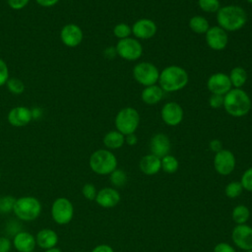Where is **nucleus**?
I'll return each instance as SVG.
<instances>
[{
    "label": "nucleus",
    "instance_id": "obj_1",
    "mask_svg": "<svg viewBox=\"0 0 252 252\" xmlns=\"http://www.w3.org/2000/svg\"><path fill=\"white\" fill-rule=\"evenodd\" d=\"M216 14L218 26L226 32L241 30L248 21L246 11L238 5L230 4L222 6Z\"/></svg>",
    "mask_w": 252,
    "mask_h": 252
},
{
    "label": "nucleus",
    "instance_id": "obj_2",
    "mask_svg": "<svg viewBox=\"0 0 252 252\" xmlns=\"http://www.w3.org/2000/svg\"><path fill=\"white\" fill-rule=\"evenodd\" d=\"M189 81L187 71L178 65H169L159 72L158 86L164 93H175L184 89Z\"/></svg>",
    "mask_w": 252,
    "mask_h": 252
},
{
    "label": "nucleus",
    "instance_id": "obj_3",
    "mask_svg": "<svg viewBox=\"0 0 252 252\" xmlns=\"http://www.w3.org/2000/svg\"><path fill=\"white\" fill-rule=\"evenodd\" d=\"M222 107L228 115L238 118L249 113L252 107V101L244 90L232 88L223 95Z\"/></svg>",
    "mask_w": 252,
    "mask_h": 252
},
{
    "label": "nucleus",
    "instance_id": "obj_4",
    "mask_svg": "<svg viewBox=\"0 0 252 252\" xmlns=\"http://www.w3.org/2000/svg\"><path fill=\"white\" fill-rule=\"evenodd\" d=\"M90 167L98 175L110 174L117 167V158L109 150L99 149L90 157Z\"/></svg>",
    "mask_w": 252,
    "mask_h": 252
},
{
    "label": "nucleus",
    "instance_id": "obj_5",
    "mask_svg": "<svg viewBox=\"0 0 252 252\" xmlns=\"http://www.w3.org/2000/svg\"><path fill=\"white\" fill-rule=\"evenodd\" d=\"M115 128L124 136L135 133L140 124V114L132 106H126L120 109L114 119Z\"/></svg>",
    "mask_w": 252,
    "mask_h": 252
},
{
    "label": "nucleus",
    "instance_id": "obj_6",
    "mask_svg": "<svg viewBox=\"0 0 252 252\" xmlns=\"http://www.w3.org/2000/svg\"><path fill=\"white\" fill-rule=\"evenodd\" d=\"M13 212L19 220L32 221L40 215L41 204L35 197H21L16 199Z\"/></svg>",
    "mask_w": 252,
    "mask_h": 252
},
{
    "label": "nucleus",
    "instance_id": "obj_7",
    "mask_svg": "<svg viewBox=\"0 0 252 252\" xmlns=\"http://www.w3.org/2000/svg\"><path fill=\"white\" fill-rule=\"evenodd\" d=\"M132 74L135 81L143 87L158 84L159 78V70L158 67L155 64L146 61L137 63L133 68Z\"/></svg>",
    "mask_w": 252,
    "mask_h": 252
},
{
    "label": "nucleus",
    "instance_id": "obj_8",
    "mask_svg": "<svg viewBox=\"0 0 252 252\" xmlns=\"http://www.w3.org/2000/svg\"><path fill=\"white\" fill-rule=\"evenodd\" d=\"M117 55L126 61H136L143 54V46L135 37L119 39L115 45Z\"/></svg>",
    "mask_w": 252,
    "mask_h": 252
},
{
    "label": "nucleus",
    "instance_id": "obj_9",
    "mask_svg": "<svg viewBox=\"0 0 252 252\" xmlns=\"http://www.w3.org/2000/svg\"><path fill=\"white\" fill-rule=\"evenodd\" d=\"M74 216V207L71 201L65 197L57 198L51 206V217L58 224L69 223Z\"/></svg>",
    "mask_w": 252,
    "mask_h": 252
},
{
    "label": "nucleus",
    "instance_id": "obj_10",
    "mask_svg": "<svg viewBox=\"0 0 252 252\" xmlns=\"http://www.w3.org/2000/svg\"><path fill=\"white\" fill-rule=\"evenodd\" d=\"M235 164V157L231 151L222 149L215 154L214 167L220 175H229L234 170Z\"/></svg>",
    "mask_w": 252,
    "mask_h": 252
},
{
    "label": "nucleus",
    "instance_id": "obj_11",
    "mask_svg": "<svg viewBox=\"0 0 252 252\" xmlns=\"http://www.w3.org/2000/svg\"><path fill=\"white\" fill-rule=\"evenodd\" d=\"M160 117L167 126L179 125L184 117V110L182 106L175 101H168L164 103L160 109Z\"/></svg>",
    "mask_w": 252,
    "mask_h": 252
},
{
    "label": "nucleus",
    "instance_id": "obj_12",
    "mask_svg": "<svg viewBox=\"0 0 252 252\" xmlns=\"http://www.w3.org/2000/svg\"><path fill=\"white\" fill-rule=\"evenodd\" d=\"M205 40L211 49L220 51L223 50L228 43V34L220 27L213 26L210 27L205 33Z\"/></svg>",
    "mask_w": 252,
    "mask_h": 252
},
{
    "label": "nucleus",
    "instance_id": "obj_13",
    "mask_svg": "<svg viewBox=\"0 0 252 252\" xmlns=\"http://www.w3.org/2000/svg\"><path fill=\"white\" fill-rule=\"evenodd\" d=\"M132 34L138 40H147L154 37L157 33V24L148 18H142L137 20L132 26Z\"/></svg>",
    "mask_w": 252,
    "mask_h": 252
},
{
    "label": "nucleus",
    "instance_id": "obj_14",
    "mask_svg": "<svg viewBox=\"0 0 252 252\" xmlns=\"http://www.w3.org/2000/svg\"><path fill=\"white\" fill-rule=\"evenodd\" d=\"M207 89L211 94L224 95L232 89V86L227 74L217 72L208 78Z\"/></svg>",
    "mask_w": 252,
    "mask_h": 252
},
{
    "label": "nucleus",
    "instance_id": "obj_15",
    "mask_svg": "<svg viewBox=\"0 0 252 252\" xmlns=\"http://www.w3.org/2000/svg\"><path fill=\"white\" fill-rule=\"evenodd\" d=\"M233 243L240 249L247 251L252 249V227L246 223L236 224L231 232Z\"/></svg>",
    "mask_w": 252,
    "mask_h": 252
},
{
    "label": "nucleus",
    "instance_id": "obj_16",
    "mask_svg": "<svg viewBox=\"0 0 252 252\" xmlns=\"http://www.w3.org/2000/svg\"><path fill=\"white\" fill-rule=\"evenodd\" d=\"M60 38L66 46L76 47L83 40V31L75 24H68L62 28L60 32Z\"/></svg>",
    "mask_w": 252,
    "mask_h": 252
},
{
    "label": "nucleus",
    "instance_id": "obj_17",
    "mask_svg": "<svg viewBox=\"0 0 252 252\" xmlns=\"http://www.w3.org/2000/svg\"><path fill=\"white\" fill-rule=\"evenodd\" d=\"M171 149V143L167 135L163 133L155 134L150 141L151 154L158 157L159 158L168 155Z\"/></svg>",
    "mask_w": 252,
    "mask_h": 252
},
{
    "label": "nucleus",
    "instance_id": "obj_18",
    "mask_svg": "<svg viewBox=\"0 0 252 252\" xmlns=\"http://www.w3.org/2000/svg\"><path fill=\"white\" fill-rule=\"evenodd\" d=\"M94 201L97 203L98 206L102 208H113L119 203L120 194L114 188L104 187L97 192Z\"/></svg>",
    "mask_w": 252,
    "mask_h": 252
},
{
    "label": "nucleus",
    "instance_id": "obj_19",
    "mask_svg": "<svg viewBox=\"0 0 252 252\" xmlns=\"http://www.w3.org/2000/svg\"><path fill=\"white\" fill-rule=\"evenodd\" d=\"M32 119V110L26 106H16L12 108L8 114L9 123L15 127L26 126Z\"/></svg>",
    "mask_w": 252,
    "mask_h": 252
},
{
    "label": "nucleus",
    "instance_id": "obj_20",
    "mask_svg": "<svg viewBox=\"0 0 252 252\" xmlns=\"http://www.w3.org/2000/svg\"><path fill=\"white\" fill-rule=\"evenodd\" d=\"M35 244V237L28 231H19L13 239V245L19 252H32Z\"/></svg>",
    "mask_w": 252,
    "mask_h": 252
},
{
    "label": "nucleus",
    "instance_id": "obj_21",
    "mask_svg": "<svg viewBox=\"0 0 252 252\" xmlns=\"http://www.w3.org/2000/svg\"><path fill=\"white\" fill-rule=\"evenodd\" d=\"M140 170L146 175H155L161 169L160 158L153 154L144 156L139 161Z\"/></svg>",
    "mask_w": 252,
    "mask_h": 252
},
{
    "label": "nucleus",
    "instance_id": "obj_22",
    "mask_svg": "<svg viewBox=\"0 0 252 252\" xmlns=\"http://www.w3.org/2000/svg\"><path fill=\"white\" fill-rule=\"evenodd\" d=\"M164 95V92L158 85H152L148 87H144L141 93V99L144 103L148 105H154L158 103Z\"/></svg>",
    "mask_w": 252,
    "mask_h": 252
},
{
    "label": "nucleus",
    "instance_id": "obj_23",
    "mask_svg": "<svg viewBox=\"0 0 252 252\" xmlns=\"http://www.w3.org/2000/svg\"><path fill=\"white\" fill-rule=\"evenodd\" d=\"M36 244L43 249H50L56 246L58 242L57 233L50 228H43L39 230L35 236Z\"/></svg>",
    "mask_w": 252,
    "mask_h": 252
},
{
    "label": "nucleus",
    "instance_id": "obj_24",
    "mask_svg": "<svg viewBox=\"0 0 252 252\" xmlns=\"http://www.w3.org/2000/svg\"><path fill=\"white\" fill-rule=\"evenodd\" d=\"M102 142L107 149L117 150L125 144V136L117 130H111L104 135Z\"/></svg>",
    "mask_w": 252,
    "mask_h": 252
},
{
    "label": "nucleus",
    "instance_id": "obj_25",
    "mask_svg": "<svg viewBox=\"0 0 252 252\" xmlns=\"http://www.w3.org/2000/svg\"><path fill=\"white\" fill-rule=\"evenodd\" d=\"M228 77H229L232 88L242 89V87L247 82L248 74H247V71L243 67L235 66L230 70Z\"/></svg>",
    "mask_w": 252,
    "mask_h": 252
},
{
    "label": "nucleus",
    "instance_id": "obj_26",
    "mask_svg": "<svg viewBox=\"0 0 252 252\" xmlns=\"http://www.w3.org/2000/svg\"><path fill=\"white\" fill-rule=\"evenodd\" d=\"M188 25L190 30L193 32L198 34H205L210 28L209 21L204 16H201V15H196L191 17Z\"/></svg>",
    "mask_w": 252,
    "mask_h": 252
},
{
    "label": "nucleus",
    "instance_id": "obj_27",
    "mask_svg": "<svg viewBox=\"0 0 252 252\" xmlns=\"http://www.w3.org/2000/svg\"><path fill=\"white\" fill-rule=\"evenodd\" d=\"M231 217L236 224H244L250 217V211L245 205H238L233 208Z\"/></svg>",
    "mask_w": 252,
    "mask_h": 252
},
{
    "label": "nucleus",
    "instance_id": "obj_28",
    "mask_svg": "<svg viewBox=\"0 0 252 252\" xmlns=\"http://www.w3.org/2000/svg\"><path fill=\"white\" fill-rule=\"evenodd\" d=\"M160 162H161V169L165 172V173H169L172 174L175 171H177L179 163L177 158L172 156V155H166L163 158H160Z\"/></svg>",
    "mask_w": 252,
    "mask_h": 252
},
{
    "label": "nucleus",
    "instance_id": "obj_29",
    "mask_svg": "<svg viewBox=\"0 0 252 252\" xmlns=\"http://www.w3.org/2000/svg\"><path fill=\"white\" fill-rule=\"evenodd\" d=\"M110 183L114 187H123L127 182V174L122 169H115L109 174Z\"/></svg>",
    "mask_w": 252,
    "mask_h": 252
},
{
    "label": "nucleus",
    "instance_id": "obj_30",
    "mask_svg": "<svg viewBox=\"0 0 252 252\" xmlns=\"http://www.w3.org/2000/svg\"><path fill=\"white\" fill-rule=\"evenodd\" d=\"M199 8L206 13H217L220 8V0H198Z\"/></svg>",
    "mask_w": 252,
    "mask_h": 252
},
{
    "label": "nucleus",
    "instance_id": "obj_31",
    "mask_svg": "<svg viewBox=\"0 0 252 252\" xmlns=\"http://www.w3.org/2000/svg\"><path fill=\"white\" fill-rule=\"evenodd\" d=\"M113 34L118 39H124L127 37H130V35L132 34L131 26H129L126 23H119L115 25L113 28Z\"/></svg>",
    "mask_w": 252,
    "mask_h": 252
},
{
    "label": "nucleus",
    "instance_id": "obj_32",
    "mask_svg": "<svg viewBox=\"0 0 252 252\" xmlns=\"http://www.w3.org/2000/svg\"><path fill=\"white\" fill-rule=\"evenodd\" d=\"M243 191V187L240 183V181H231L229 182L224 189V193L226 197L230 199H235L237 198Z\"/></svg>",
    "mask_w": 252,
    "mask_h": 252
},
{
    "label": "nucleus",
    "instance_id": "obj_33",
    "mask_svg": "<svg viewBox=\"0 0 252 252\" xmlns=\"http://www.w3.org/2000/svg\"><path fill=\"white\" fill-rule=\"evenodd\" d=\"M16 198L10 195L0 197V214H8L13 212Z\"/></svg>",
    "mask_w": 252,
    "mask_h": 252
},
{
    "label": "nucleus",
    "instance_id": "obj_34",
    "mask_svg": "<svg viewBox=\"0 0 252 252\" xmlns=\"http://www.w3.org/2000/svg\"><path fill=\"white\" fill-rule=\"evenodd\" d=\"M7 88L8 90L14 94H20L24 92L25 90V85L24 83L20 80V79H17V78H11V79H8L7 83Z\"/></svg>",
    "mask_w": 252,
    "mask_h": 252
},
{
    "label": "nucleus",
    "instance_id": "obj_35",
    "mask_svg": "<svg viewBox=\"0 0 252 252\" xmlns=\"http://www.w3.org/2000/svg\"><path fill=\"white\" fill-rule=\"evenodd\" d=\"M240 183L243 187V190L252 192V167H249L243 172Z\"/></svg>",
    "mask_w": 252,
    "mask_h": 252
},
{
    "label": "nucleus",
    "instance_id": "obj_36",
    "mask_svg": "<svg viewBox=\"0 0 252 252\" xmlns=\"http://www.w3.org/2000/svg\"><path fill=\"white\" fill-rule=\"evenodd\" d=\"M82 193H83V196L87 199V200H90V201H94L95 200V197H96V194H97V191H96V188L94 184L92 183H86L83 188H82Z\"/></svg>",
    "mask_w": 252,
    "mask_h": 252
},
{
    "label": "nucleus",
    "instance_id": "obj_37",
    "mask_svg": "<svg viewBox=\"0 0 252 252\" xmlns=\"http://www.w3.org/2000/svg\"><path fill=\"white\" fill-rule=\"evenodd\" d=\"M209 105L215 109L222 107L223 106V95L211 94V95L209 97Z\"/></svg>",
    "mask_w": 252,
    "mask_h": 252
},
{
    "label": "nucleus",
    "instance_id": "obj_38",
    "mask_svg": "<svg viewBox=\"0 0 252 252\" xmlns=\"http://www.w3.org/2000/svg\"><path fill=\"white\" fill-rule=\"evenodd\" d=\"M9 79V70L6 62L0 58V87L6 85Z\"/></svg>",
    "mask_w": 252,
    "mask_h": 252
},
{
    "label": "nucleus",
    "instance_id": "obj_39",
    "mask_svg": "<svg viewBox=\"0 0 252 252\" xmlns=\"http://www.w3.org/2000/svg\"><path fill=\"white\" fill-rule=\"evenodd\" d=\"M213 252H236V250L226 242H220L214 247Z\"/></svg>",
    "mask_w": 252,
    "mask_h": 252
},
{
    "label": "nucleus",
    "instance_id": "obj_40",
    "mask_svg": "<svg viewBox=\"0 0 252 252\" xmlns=\"http://www.w3.org/2000/svg\"><path fill=\"white\" fill-rule=\"evenodd\" d=\"M30 0H7L8 5L14 10H21L28 5Z\"/></svg>",
    "mask_w": 252,
    "mask_h": 252
},
{
    "label": "nucleus",
    "instance_id": "obj_41",
    "mask_svg": "<svg viewBox=\"0 0 252 252\" xmlns=\"http://www.w3.org/2000/svg\"><path fill=\"white\" fill-rule=\"evenodd\" d=\"M11 246L12 243L8 237L0 236V252H10Z\"/></svg>",
    "mask_w": 252,
    "mask_h": 252
},
{
    "label": "nucleus",
    "instance_id": "obj_42",
    "mask_svg": "<svg viewBox=\"0 0 252 252\" xmlns=\"http://www.w3.org/2000/svg\"><path fill=\"white\" fill-rule=\"evenodd\" d=\"M209 148L211 149L212 152H214L216 154V153L222 150V143L219 139H213L209 143Z\"/></svg>",
    "mask_w": 252,
    "mask_h": 252
},
{
    "label": "nucleus",
    "instance_id": "obj_43",
    "mask_svg": "<svg viewBox=\"0 0 252 252\" xmlns=\"http://www.w3.org/2000/svg\"><path fill=\"white\" fill-rule=\"evenodd\" d=\"M92 252H114V250L112 249L111 246L107 245V244H99L97 246H95Z\"/></svg>",
    "mask_w": 252,
    "mask_h": 252
},
{
    "label": "nucleus",
    "instance_id": "obj_44",
    "mask_svg": "<svg viewBox=\"0 0 252 252\" xmlns=\"http://www.w3.org/2000/svg\"><path fill=\"white\" fill-rule=\"evenodd\" d=\"M103 54H104V56H105L107 59H113V58L117 55L116 49H115V47H113V46H108V47H106V48L104 49V51H103Z\"/></svg>",
    "mask_w": 252,
    "mask_h": 252
},
{
    "label": "nucleus",
    "instance_id": "obj_45",
    "mask_svg": "<svg viewBox=\"0 0 252 252\" xmlns=\"http://www.w3.org/2000/svg\"><path fill=\"white\" fill-rule=\"evenodd\" d=\"M137 143H138V138L135 133L125 136V144H127L128 146H135Z\"/></svg>",
    "mask_w": 252,
    "mask_h": 252
},
{
    "label": "nucleus",
    "instance_id": "obj_46",
    "mask_svg": "<svg viewBox=\"0 0 252 252\" xmlns=\"http://www.w3.org/2000/svg\"><path fill=\"white\" fill-rule=\"evenodd\" d=\"M36 3L42 7H52L54 6L59 0H35Z\"/></svg>",
    "mask_w": 252,
    "mask_h": 252
},
{
    "label": "nucleus",
    "instance_id": "obj_47",
    "mask_svg": "<svg viewBox=\"0 0 252 252\" xmlns=\"http://www.w3.org/2000/svg\"><path fill=\"white\" fill-rule=\"evenodd\" d=\"M31 110H32V118H37V117L40 116V114H41V110H40L38 107H34V108L31 109Z\"/></svg>",
    "mask_w": 252,
    "mask_h": 252
},
{
    "label": "nucleus",
    "instance_id": "obj_48",
    "mask_svg": "<svg viewBox=\"0 0 252 252\" xmlns=\"http://www.w3.org/2000/svg\"><path fill=\"white\" fill-rule=\"evenodd\" d=\"M45 252H62V251L57 247H53V248H50V249H46Z\"/></svg>",
    "mask_w": 252,
    "mask_h": 252
},
{
    "label": "nucleus",
    "instance_id": "obj_49",
    "mask_svg": "<svg viewBox=\"0 0 252 252\" xmlns=\"http://www.w3.org/2000/svg\"><path fill=\"white\" fill-rule=\"evenodd\" d=\"M248 3H250V4H252V0H246Z\"/></svg>",
    "mask_w": 252,
    "mask_h": 252
},
{
    "label": "nucleus",
    "instance_id": "obj_50",
    "mask_svg": "<svg viewBox=\"0 0 252 252\" xmlns=\"http://www.w3.org/2000/svg\"><path fill=\"white\" fill-rule=\"evenodd\" d=\"M245 252H252V249H251V250H247V251H245Z\"/></svg>",
    "mask_w": 252,
    "mask_h": 252
},
{
    "label": "nucleus",
    "instance_id": "obj_51",
    "mask_svg": "<svg viewBox=\"0 0 252 252\" xmlns=\"http://www.w3.org/2000/svg\"><path fill=\"white\" fill-rule=\"evenodd\" d=\"M0 178H1V173H0Z\"/></svg>",
    "mask_w": 252,
    "mask_h": 252
},
{
    "label": "nucleus",
    "instance_id": "obj_52",
    "mask_svg": "<svg viewBox=\"0 0 252 252\" xmlns=\"http://www.w3.org/2000/svg\"><path fill=\"white\" fill-rule=\"evenodd\" d=\"M79 252H83V251H79Z\"/></svg>",
    "mask_w": 252,
    "mask_h": 252
},
{
    "label": "nucleus",
    "instance_id": "obj_53",
    "mask_svg": "<svg viewBox=\"0 0 252 252\" xmlns=\"http://www.w3.org/2000/svg\"><path fill=\"white\" fill-rule=\"evenodd\" d=\"M32 252H33V251H32Z\"/></svg>",
    "mask_w": 252,
    "mask_h": 252
}]
</instances>
